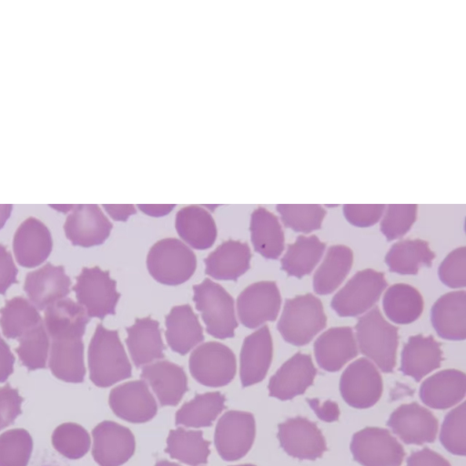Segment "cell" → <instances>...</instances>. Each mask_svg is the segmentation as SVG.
I'll return each mask as SVG.
<instances>
[{
    "instance_id": "44dd1931",
    "label": "cell",
    "mask_w": 466,
    "mask_h": 466,
    "mask_svg": "<svg viewBox=\"0 0 466 466\" xmlns=\"http://www.w3.org/2000/svg\"><path fill=\"white\" fill-rule=\"evenodd\" d=\"M272 356L273 343L267 325L245 338L240 350L239 368L243 387L264 380L271 364Z\"/></svg>"
},
{
    "instance_id": "d590c367",
    "label": "cell",
    "mask_w": 466,
    "mask_h": 466,
    "mask_svg": "<svg viewBox=\"0 0 466 466\" xmlns=\"http://www.w3.org/2000/svg\"><path fill=\"white\" fill-rule=\"evenodd\" d=\"M382 304L386 316L397 324L415 321L423 310L420 291L404 283L390 286L384 294Z\"/></svg>"
},
{
    "instance_id": "e0dca14e",
    "label": "cell",
    "mask_w": 466,
    "mask_h": 466,
    "mask_svg": "<svg viewBox=\"0 0 466 466\" xmlns=\"http://www.w3.org/2000/svg\"><path fill=\"white\" fill-rule=\"evenodd\" d=\"M108 402L113 412L132 423H144L157 412V401L145 380H132L111 390Z\"/></svg>"
},
{
    "instance_id": "c3c4849f",
    "label": "cell",
    "mask_w": 466,
    "mask_h": 466,
    "mask_svg": "<svg viewBox=\"0 0 466 466\" xmlns=\"http://www.w3.org/2000/svg\"><path fill=\"white\" fill-rule=\"evenodd\" d=\"M384 204H345L343 213L347 220L360 228L376 224L385 211Z\"/></svg>"
},
{
    "instance_id": "8fae6325",
    "label": "cell",
    "mask_w": 466,
    "mask_h": 466,
    "mask_svg": "<svg viewBox=\"0 0 466 466\" xmlns=\"http://www.w3.org/2000/svg\"><path fill=\"white\" fill-rule=\"evenodd\" d=\"M255 435L256 422L252 413L228 410L216 425L215 447L223 460L238 461L250 450Z\"/></svg>"
},
{
    "instance_id": "74e56055",
    "label": "cell",
    "mask_w": 466,
    "mask_h": 466,
    "mask_svg": "<svg viewBox=\"0 0 466 466\" xmlns=\"http://www.w3.org/2000/svg\"><path fill=\"white\" fill-rule=\"evenodd\" d=\"M210 441L203 438L201 431L178 427L169 431L165 451L183 463L198 466L208 462Z\"/></svg>"
},
{
    "instance_id": "7c38bea8",
    "label": "cell",
    "mask_w": 466,
    "mask_h": 466,
    "mask_svg": "<svg viewBox=\"0 0 466 466\" xmlns=\"http://www.w3.org/2000/svg\"><path fill=\"white\" fill-rule=\"evenodd\" d=\"M281 305L279 288L274 281H258L248 286L237 299L240 322L255 329L266 321H274Z\"/></svg>"
},
{
    "instance_id": "d6a6232c",
    "label": "cell",
    "mask_w": 466,
    "mask_h": 466,
    "mask_svg": "<svg viewBox=\"0 0 466 466\" xmlns=\"http://www.w3.org/2000/svg\"><path fill=\"white\" fill-rule=\"evenodd\" d=\"M251 242L255 251L266 258H278L284 249V233L277 216L263 207L250 219Z\"/></svg>"
},
{
    "instance_id": "681fc988",
    "label": "cell",
    "mask_w": 466,
    "mask_h": 466,
    "mask_svg": "<svg viewBox=\"0 0 466 466\" xmlns=\"http://www.w3.org/2000/svg\"><path fill=\"white\" fill-rule=\"evenodd\" d=\"M23 400L18 390L12 388L9 383L0 388V431L13 424L22 413Z\"/></svg>"
},
{
    "instance_id": "f6af8a7d",
    "label": "cell",
    "mask_w": 466,
    "mask_h": 466,
    "mask_svg": "<svg viewBox=\"0 0 466 466\" xmlns=\"http://www.w3.org/2000/svg\"><path fill=\"white\" fill-rule=\"evenodd\" d=\"M440 441L442 446L454 455L466 454V404L462 402L444 418Z\"/></svg>"
},
{
    "instance_id": "2e32d148",
    "label": "cell",
    "mask_w": 466,
    "mask_h": 466,
    "mask_svg": "<svg viewBox=\"0 0 466 466\" xmlns=\"http://www.w3.org/2000/svg\"><path fill=\"white\" fill-rule=\"evenodd\" d=\"M387 425L406 444L433 442L438 432L436 417L417 402L399 406L390 414Z\"/></svg>"
},
{
    "instance_id": "bcb514c9",
    "label": "cell",
    "mask_w": 466,
    "mask_h": 466,
    "mask_svg": "<svg viewBox=\"0 0 466 466\" xmlns=\"http://www.w3.org/2000/svg\"><path fill=\"white\" fill-rule=\"evenodd\" d=\"M380 222V230L390 241L404 236L416 220L417 204H390Z\"/></svg>"
},
{
    "instance_id": "91938a15",
    "label": "cell",
    "mask_w": 466,
    "mask_h": 466,
    "mask_svg": "<svg viewBox=\"0 0 466 466\" xmlns=\"http://www.w3.org/2000/svg\"><path fill=\"white\" fill-rule=\"evenodd\" d=\"M234 466H256V465H253V464H240V465H234Z\"/></svg>"
},
{
    "instance_id": "ffe728a7",
    "label": "cell",
    "mask_w": 466,
    "mask_h": 466,
    "mask_svg": "<svg viewBox=\"0 0 466 466\" xmlns=\"http://www.w3.org/2000/svg\"><path fill=\"white\" fill-rule=\"evenodd\" d=\"M52 248L53 240L48 228L34 217L24 220L14 235V253L22 267L39 266L49 257Z\"/></svg>"
},
{
    "instance_id": "8d00e7d4",
    "label": "cell",
    "mask_w": 466,
    "mask_h": 466,
    "mask_svg": "<svg viewBox=\"0 0 466 466\" xmlns=\"http://www.w3.org/2000/svg\"><path fill=\"white\" fill-rule=\"evenodd\" d=\"M326 244L317 236H299L295 242L289 244L281 258V268L289 276L302 278L309 275L320 260Z\"/></svg>"
},
{
    "instance_id": "ee69618b",
    "label": "cell",
    "mask_w": 466,
    "mask_h": 466,
    "mask_svg": "<svg viewBox=\"0 0 466 466\" xmlns=\"http://www.w3.org/2000/svg\"><path fill=\"white\" fill-rule=\"evenodd\" d=\"M33 440L25 429H14L0 435V466H27Z\"/></svg>"
},
{
    "instance_id": "11a10c76",
    "label": "cell",
    "mask_w": 466,
    "mask_h": 466,
    "mask_svg": "<svg viewBox=\"0 0 466 466\" xmlns=\"http://www.w3.org/2000/svg\"><path fill=\"white\" fill-rule=\"evenodd\" d=\"M103 208L107 214L115 220L126 221L127 218L136 213V208L132 204L108 205L104 204Z\"/></svg>"
},
{
    "instance_id": "1f68e13d",
    "label": "cell",
    "mask_w": 466,
    "mask_h": 466,
    "mask_svg": "<svg viewBox=\"0 0 466 466\" xmlns=\"http://www.w3.org/2000/svg\"><path fill=\"white\" fill-rule=\"evenodd\" d=\"M89 319L80 304L64 298L45 309L44 324L51 339L83 337Z\"/></svg>"
},
{
    "instance_id": "ba28073f",
    "label": "cell",
    "mask_w": 466,
    "mask_h": 466,
    "mask_svg": "<svg viewBox=\"0 0 466 466\" xmlns=\"http://www.w3.org/2000/svg\"><path fill=\"white\" fill-rule=\"evenodd\" d=\"M236 357L226 345L208 341L196 348L189 357V370L193 378L208 387H222L235 377Z\"/></svg>"
},
{
    "instance_id": "6f0895ef",
    "label": "cell",
    "mask_w": 466,
    "mask_h": 466,
    "mask_svg": "<svg viewBox=\"0 0 466 466\" xmlns=\"http://www.w3.org/2000/svg\"><path fill=\"white\" fill-rule=\"evenodd\" d=\"M13 209L12 204H0V229L9 218Z\"/></svg>"
},
{
    "instance_id": "9c48e42d",
    "label": "cell",
    "mask_w": 466,
    "mask_h": 466,
    "mask_svg": "<svg viewBox=\"0 0 466 466\" xmlns=\"http://www.w3.org/2000/svg\"><path fill=\"white\" fill-rule=\"evenodd\" d=\"M350 451L362 466H400L405 457L402 445L383 428L366 427L354 433Z\"/></svg>"
},
{
    "instance_id": "5bb4252c",
    "label": "cell",
    "mask_w": 466,
    "mask_h": 466,
    "mask_svg": "<svg viewBox=\"0 0 466 466\" xmlns=\"http://www.w3.org/2000/svg\"><path fill=\"white\" fill-rule=\"evenodd\" d=\"M278 428L280 446L291 457L314 461L327 451L321 431L307 418H289L279 424Z\"/></svg>"
},
{
    "instance_id": "9f6ffc18",
    "label": "cell",
    "mask_w": 466,
    "mask_h": 466,
    "mask_svg": "<svg viewBox=\"0 0 466 466\" xmlns=\"http://www.w3.org/2000/svg\"><path fill=\"white\" fill-rule=\"evenodd\" d=\"M137 207L146 213L147 215L153 216V217H160L167 215L175 207L176 205L172 204H167V205H141L138 204Z\"/></svg>"
},
{
    "instance_id": "6da1fadb",
    "label": "cell",
    "mask_w": 466,
    "mask_h": 466,
    "mask_svg": "<svg viewBox=\"0 0 466 466\" xmlns=\"http://www.w3.org/2000/svg\"><path fill=\"white\" fill-rule=\"evenodd\" d=\"M89 378L97 387L106 388L130 378L132 367L117 330L96 328L87 351Z\"/></svg>"
},
{
    "instance_id": "7bdbcfd3",
    "label": "cell",
    "mask_w": 466,
    "mask_h": 466,
    "mask_svg": "<svg viewBox=\"0 0 466 466\" xmlns=\"http://www.w3.org/2000/svg\"><path fill=\"white\" fill-rule=\"evenodd\" d=\"M52 444L64 457L76 460L87 453L91 441L84 427L67 422L56 428L52 434Z\"/></svg>"
},
{
    "instance_id": "d4e9b609",
    "label": "cell",
    "mask_w": 466,
    "mask_h": 466,
    "mask_svg": "<svg viewBox=\"0 0 466 466\" xmlns=\"http://www.w3.org/2000/svg\"><path fill=\"white\" fill-rule=\"evenodd\" d=\"M431 319L441 338L463 340L466 337V292L458 290L441 296L431 308Z\"/></svg>"
},
{
    "instance_id": "7402d4cb",
    "label": "cell",
    "mask_w": 466,
    "mask_h": 466,
    "mask_svg": "<svg viewBox=\"0 0 466 466\" xmlns=\"http://www.w3.org/2000/svg\"><path fill=\"white\" fill-rule=\"evenodd\" d=\"M314 354L322 370L330 372L339 370L358 355L352 329L333 327L324 331L314 342Z\"/></svg>"
},
{
    "instance_id": "f35d334b",
    "label": "cell",
    "mask_w": 466,
    "mask_h": 466,
    "mask_svg": "<svg viewBox=\"0 0 466 466\" xmlns=\"http://www.w3.org/2000/svg\"><path fill=\"white\" fill-rule=\"evenodd\" d=\"M226 398L219 391L197 394L176 412V425L209 427L226 408Z\"/></svg>"
},
{
    "instance_id": "ab89813d",
    "label": "cell",
    "mask_w": 466,
    "mask_h": 466,
    "mask_svg": "<svg viewBox=\"0 0 466 466\" xmlns=\"http://www.w3.org/2000/svg\"><path fill=\"white\" fill-rule=\"evenodd\" d=\"M0 325L7 339H19L26 331L42 322L41 316L28 299L15 297L5 301L0 309Z\"/></svg>"
},
{
    "instance_id": "d6986e66",
    "label": "cell",
    "mask_w": 466,
    "mask_h": 466,
    "mask_svg": "<svg viewBox=\"0 0 466 466\" xmlns=\"http://www.w3.org/2000/svg\"><path fill=\"white\" fill-rule=\"evenodd\" d=\"M70 286L71 280L64 267L48 262L26 274L24 290L35 308L44 310L52 303L66 298L70 293Z\"/></svg>"
},
{
    "instance_id": "3957f363",
    "label": "cell",
    "mask_w": 466,
    "mask_h": 466,
    "mask_svg": "<svg viewBox=\"0 0 466 466\" xmlns=\"http://www.w3.org/2000/svg\"><path fill=\"white\" fill-rule=\"evenodd\" d=\"M327 317L319 299L308 293L285 301L277 328L294 346H303L326 327Z\"/></svg>"
},
{
    "instance_id": "5b68a950",
    "label": "cell",
    "mask_w": 466,
    "mask_h": 466,
    "mask_svg": "<svg viewBox=\"0 0 466 466\" xmlns=\"http://www.w3.org/2000/svg\"><path fill=\"white\" fill-rule=\"evenodd\" d=\"M193 290V300L201 312L207 332L217 339L234 337L238 321L232 296L209 279L194 285Z\"/></svg>"
},
{
    "instance_id": "f1b7e54d",
    "label": "cell",
    "mask_w": 466,
    "mask_h": 466,
    "mask_svg": "<svg viewBox=\"0 0 466 466\" xmlns=\"http://www.w3.org/2000/svg\"><path fill=\"white\" fill-rule=\"evenodd\" d=\"M165 337L170 349L181 355L187 354L203 341V328L188 304L173 307L165 319Z\"/></svg>"
},
{
    "instance_id": "f546056e",
    "label": "cell",
    "mask_w": 466,
    "mask_h": 466,
    "mask_svg": "<svg viewBox=\"0 0 466 466\" xmlns=\"http://www.w3.org/2000/svg\"><path fill=\"white\" fill-rule=\"evenodd\" d=\"M48 366L61 380L82 382L86 375L82 337L52 339Z\"/></svg>"
},
{
    "instance_id": "e575fe53",
    "label": "cell",
    "mask_w": 466,
    "mask_h": 466,
    "mask_svg": "<svg viewBox=\"0 0 466 466\" xmlns=\"http://www.w3.org/2000/svg\"><path fill=\"white\" fill-rule=\"evenodd\" d=\"M353 262L352 250L344 245L331 246L313 277L317 294L332 293L344 280Z\"/></svg>"
},
{
    "instance_id": "7dc6e473",
    "label": "cell",
    "mask_w": 466,
    "mask_h": 466,
    "mask_svg": "<svg viewBox=\"0 0 466 466\" xmlns=\"http://www.w3.org/2000/svg\"><path fill=\"white\" fill-rule=\"evenodd\" d=\"M439 277L450 288H464L466 284V248L460 247L443 259L439 267Z\"/></svg>"
},
{
    "instance_id": "680465c9",
    "label": "cell",
    "mask_w": 466,
    "mask_h": 466,
    "mask_svg": "<svg viewBox=\"0 0 466 466\" xmlns=\"http://www.w3.org/2000/svg\"><path fill=\"white\" fill-rule=\"evenodd\" d=\"M155 466H181L177 463H175V462H171V461H168L167 460H161L159 461H157Z\"/></svg>"
},
{
    "instance_id": "8992f818",
    "label": "cell",
    "mask_w": 466,
    "mask_h": 466,
    "mask_svg": "<svg viewBox=\"0 0 466 466\" xmlns=\"http://www.w3.org/2000/svg\"><path fill=\"white\" fill-rule=\"evenodd\" d=\"M73 286L76 298L89 318L103 319L106 315H114L116 305L120 298L116 282L110 278L109 271L99 267H84L76 278Z\"/></svg>"
},
{
    "instance_id": "cb8c5ba5",
    "label": "cell",
    "mask_w": 466,
    "mask_h": 466,
    "mask_svg": "<svg viewBox=\"0 0 466 466\" xmlns=\"http://www.w3.org/2000/svg\"><path fill=\"white\" fill-rule=\"evenodd\" d=\"M466 393L465 373L455 369L441 370L426 379L420 398L428 407L445 410L459 403Z\"/></svg>"
},
{
    "instance_id": "83f0119b",
    "label": "cell",
    "mask_w": 466,
    "mask_h": 466,
    "mask_svg": "<svg viewBox=\"0 0 466 466\" xmlns=\"http://www.w3.org/2000/svg\"><path fill=\"white\" fill-rule=\"evenodd\" d=\"M248 245L238 240L224 241L205 259V272L215 279L236 280L249 268Z\"/></svg>"
},
{
    "instance_id": "f5cc1de1",
    "label": "cell",
    "mask_w": 466,
    "mask_h": 466,
    "mask_svg": "<svg viewBox=\"0 0 466 466\" xmlns=\"http://www.w3.org/2000/svg\"><path fill=\"white\" fill-rule=\"evenodd\" d=\"M307 401L319 419L326 422L335 421L339 419V410L336 402L326 400L320 404L318 399H308Z\"/></svg>"
},
{
    "instance_id": "603a6c76",
    "label": "cell",
    "mask_w": 466,
    "mask_h": 466,
    "mask_svg": "<svg viewBox=\"0 0 466 466\" xmlns=\"http://www.w3.org/2000/svg\"><path fill=\"white\" fill-rule=\"evenodd\" d=\"M140 377L150 385L161 406L177 405L187 390L183 368L168 360L143 367Z\"/></svg>"
},
{
    "instance_id": "db71d44e",
    "label": "cell",
    "mask_w": 466,
    "mask_h": 466,
    "mask_svg": "<svg viewBox=\"0 0 466 466\" xmlns=\"http://www.w3.org/2000/svg\"><path fill=\"white\" fill-rule=\"evenodd\" d=\"M15 356L10 347L0 337V383L5 382L14 371Z\"/></svg>"
},
{
    "instance_id": "836d02e7",
    "label": "cell",
    "mask_w": 466,
    "mask_h": 466,
    "mask_svg": "<svg viewBox=\"0 0 466 466\" xmlns=\"http://www.w3.org/2000/svg\"><path fill=\"white\" fill-rule=\"evenodd\" d=\"M435 253L425 240L403 239L391 246L385 257L390 271L401 275L417 274L422 266L431 267Z\"/></svg>"
},
{
    "instance_id": "4dcf8cb0",
    "label": "cell",
    "mask_w": 466,
    "mask_h": 466,
    "mask_svg": "<svg viewBox=\"0 0 466 466\" xmlns=\"http://www.w3.org/2000/svg\"><path fill=\"white\" fill-rule=\"evenodd\" d=\"M175 226L179 237L196 249L211 248L217 238L213 217L198 205L180 208L176 215Z\"/></svg>"
},
{
    "instance_id": "f907efd6",
    "label": "cell",
    "mask_w": 466,
    "mask_h": 466,
    "mask_svg": "<svg viewBox=\"0 0 466 466\" xmlns=\"http://www.w3.org/2000/svg\"><path fill=\"white\" fill-rule=\"evenodd\" d=\"M18 269L13 257L5 246L0 244V294H5L7 289L17 283Z\"/></svg>"
},
{
    "instance_id": "30bf717a",
    "label": "cell",
    "mask_w": 466,
    "mask_h": 466,
    "mask_svg": "<svg viewBox=\"0 0 466 466\" xmlns=\"http://www.w3.org/2000/svg\"><path fill=\"white\" fill-rule=\"evenodd\" d=\"M382 390V378L379 370L366 358L351 362L340 377V395L347 404L356 409L375 405L381 397Z\"/></svg>"
},
{
    "instance_id": "b9f144b4",
    "label": "cell",
    "mask_w": 466,
    "mask_h": 466,
    "mask_svg": "<svg viewBox=\"0 0 466 466\" xmlns=\"http://www.w3.org/2000/svg\"><path fill=\"white\" fill-rule=\"evenodd\" d=\"M276 208L286 228L306 234L320 228L326 215L318 204H279Z\"/></svg>"
},
{
    "instance_id": "ac0fdd59",
    "label": "cell",
    "mask_w": 466,
    "mask_h": 466,
    "mask_svg": "<svg viewBox=\"0 0 466 466\" xmlns=\"http://www.w3.org/2000/svg\"><path fill=\"white\" fill-rule=\"evenodd\" d=\"M316 374L311 356L297 352L270 378L268 386L269 396L288 400L301 395L313 384Z\"/></svg>"
},
{
    "instance_id": "4316f807",
    "label": "cell",
    "mask_w": 466,
    "mask_h": 466,
    "mask_svg": "<svg viewBox=\"0 0 466 466\" xmlns=\"http://www.w3.org/2000/svg\"><path fill=\"white\" fill-rule=\"evenodd\" d=\"M127 346L136 367L150 363L165 357L159 323L150 317L137 318L135 323L127 328Z\"/></svg>"
},
{
    "instance_id": "277c9868",
    "label": "cell",
    "mask_w": 466,
    "mask_h": 466,
    "mask_svg": "<svg viewBox=\"0 0 466 466\" xmlns=\"http://www.w3.org/2000/svg\"><path fill=\"white\" fill-rule=\"evenodd\" d=\"M149 274L158 282L177 286L188 280L197 268L195 253L181 240L166 238L156 242L147 254Z\"/></svg>"
},
{
    "instance_id": "4fadbf2b",
    "label": "cell",
    "mask_w": 466,
    "mask_h": 466,
    "mask_svg": "<svg viewBox=\"0 0 466 466\" xmlns=\"http://www.w3.org/2000/svg\"><path fill=\"white\" fill-rule=\"evenodd\" d=\"M92 436V455L99 466H120L135 452L134 434L128 428L116 422H100L93 429Z\"/></svg>"
},
{
    "instance_id": "52a82bcc",
    "label": "cell",
    "mask_w": 466,
    "mask_h": 466,
    "mask_svg": "<svg viewBox=\"0 0 466 466\" xmlns=\"http://www.w3.org/2000/svg\"><path fill=\"white\" fill-rule=\"evenodd\" d=\"M386 287L382 272L360 270L333 296L331 307L341 317L360 315L372 308Z\"/></svg>"
},
{
    "instance_id": "484cf974",
    "label": "cell",
    "mask_w": 466,
    "mask_h": 466,
    "mask_svg": "<svg viewBox=\"0 0 466 466\" xmlns=\"http://www.w3.org/2000/svg\"><path fill=\"white\" fill-rule=\"evenodd\" d=\"M443 360L441 343L431 335L418 334L409 338L401 351L400 371L420 381L438 369Z\"/></svg>"
},
{
    "instance_id": "9a60e30c",
    "label": "cell",
    "mask_w": 466,
    "mask_h": 466,
    "mask_svg": "<svg viewBox=\"0 0 466 466\" xmlns=\"http://www.w3.org/2000/svg\"><path fill=\"white\" fill-rule=\"evenodd\" d=\"M112 223L96 204L73 205L66 217L64 230L74 246L101 245L109 236Z\"/></svg>"
},
{
    "instance_id": "816d5d0a",
    "label": "cell",
    "mask_w": 466,
    "mask_h": 466,
    "mask_svg": "<svg viewBox=\"0 0 466 466\" xmlns=\"http://www.w3.org/2000/svg\"><path fill=\"white\" fill-rule=\"evenodd\" d=\"M407 466H451L450 462L436 451L424 447L413 451L407 459Z\"/></svg>"
},
{
    "instance_id": "7a4b0ae2",
    "label": "cell",
    "mask_w": 466,
    "mask_h": 466,
    "mask_svg": "<svg viewBox=\"0 0 466 466\" xmlns=\"http://www.w3.org/2000/svg\"><path fill=\"white\" fill-rule=\"evenodd\" d=\"M360 352L381 371L390 373L396 365L398 328L389 323L378 307L360 317L355 326Z\"/></svg>"
},
{
    "instance_id": "60d3db41",
    "label": "cell",
    "mask_w": 466,
    "mask_h": 466,
    "mask_svg": "<svg viewBox=\"0 0 466 466\" xmlns=\"http://www.w3.org/2000/svg\"><path fill=\"white\" fill-rule=\"evenodd\" d=\"M18 341L15 350L24 366L29 370L46 367L50 342L43 321L23 334Z\"/></svg>"
}]
</instances>
